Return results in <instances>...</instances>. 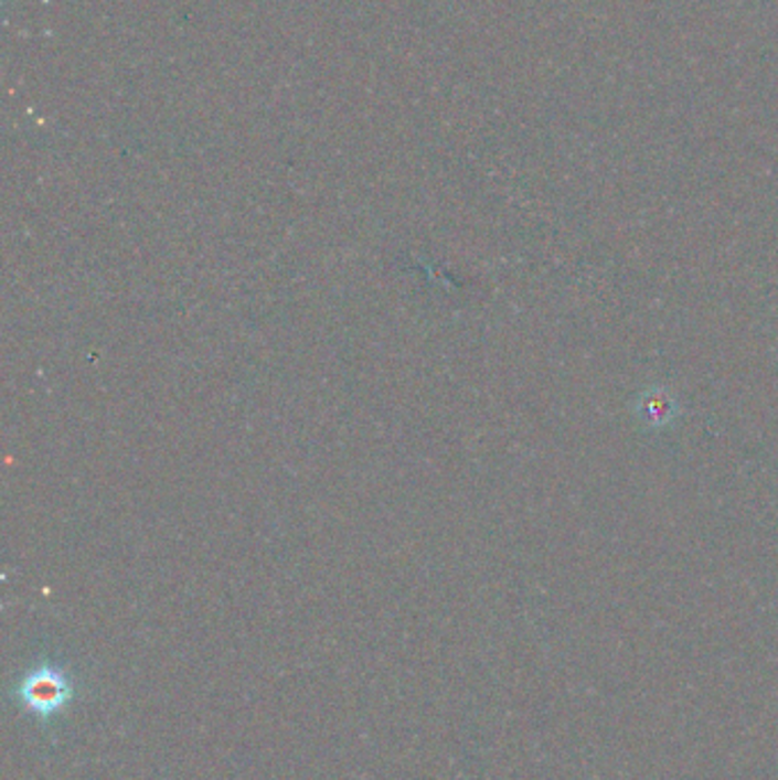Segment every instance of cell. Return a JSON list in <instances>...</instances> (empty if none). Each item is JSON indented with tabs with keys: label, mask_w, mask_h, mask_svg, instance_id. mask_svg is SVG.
Wrapping results in <instances>:
<instances>
[{
	"label": "cell",
	"mask_w": 778,
	"mask_h": 780,
	"mask_svg": "<svg viewBox=\"0 0 778 780\" xmlns=\"http://www.w3.org/2000/svg\"><path fill=\"white\" fill-rule=\"evenodd\" d=\"M19 707L40 722H51L60 717L78 696L76 677L53 662H42L32 666L12 692Z\"/></svg>",
	"instance_id": "cell-1"
},
{
	"label": "cell",
	"mask_w": 778,
	"mask_h": 780,
	"mask_svg": "<svg viewBox=\"0 0 778 780\" xmlns=\"http://www.w3.org/2000/svg\"><path fill=\"white\" fill-rule=\"evenodd\" d=\"M641 416H644L647 423L651 425H664L671 420V414H673V404L669 397L664 395H653L644 399V404H641Z\"/></svg>",
	"instance_id": "cell-2"
}]
</instances>
